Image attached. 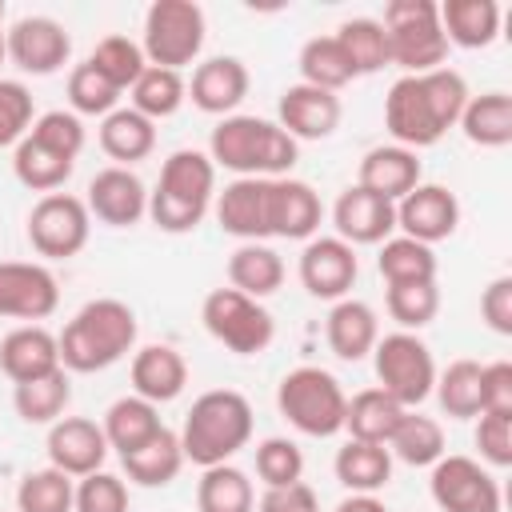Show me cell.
<instances>
[{"label":"cell","mask_w":512,"mask_h":512,"mask_svg":"<svg viewBox=\"0 0 512 512\" xmlns=\"http://www.w3.org/2000/svg\"><path fill=\"white\" fill-rule=\"evenodd\" d=\"M468 84L452 68L400 76L384 96V128L400 148H432L464 112Z\"/></svg>","instance_id":"1"},{"label":"cell","mask_w":512,"mask_h":512,"mask_svg":"<svg viewBox=\"0 0 512 512\" xmlns=\"http://www.w3.org/2000/svg\"><path fill=\"white\" fill-rule=\"evenodd\" d=\"M60 344V368L64 372H104L116 360H124L136 344V312L116 300L100 296L88 300L56 336Z\"/></svg>","instance_id":"2"},{"label":"cell","mask_w":512,"mask_h":512,"mask_svg":"<svg viewBox=\"0 0 512 512\" xmlns=\"http://www.w3.org/2000/svg\"><path fill=\"white\" fill-rule=\"evenodd\" d=\"M296 156H300L296 140L276 120H264V116H240V112H232L208 136V160L216 168L236 172V176L276 180V176H288L292 172Z\"/></svg>","instance_id":"3"},{"label":"cell","mask_w":512,"mask_h":512,"mask_svg":"<svg viewBox=\"0 0 512 512\" xmlns=\"http://www.w3.org/2000/svg\"><path fill=\"white\" fill-rule=\"evenodd\" d=\"M212 196H216V164L208 160V152L176 148L164 160L156 188L148 192V216L160 232L180 236L208 216Z\"/></svg>","instance_id":"4"},{"label":"cell","mask_w":512,"mask_h":512,"mask_svg":"<svg viewBox=\"0 0 512 512\" xmlns=\"http://www.w3.org/2000/svg\"><path fill=\"white\" fill-rule=\"evenodd\" d=\"M248 440H252V404L232 388H212L196 396L180 428L184 460L200 468L228 464Z\"/></svg>","instance_id":"5"},{"label":"cell","mask_w":512,"mask_h":512,"mask_svg":"<svg viewBox=\"0 0 512 512\" xmlns=\"http://www.w3.org/2000/svg\"><path fill=\"white\" fill-rule=\"evenodd\" d=\"M276 408L296 432L324 440V436H336L344 428L348 396L328 368L300 364V368L284 372V380L276 384Z\"/></svg>","instance_id":"6"},{"label":"cell","mask_w":512,"mask_h":512,"mask_svg":"<svg viewBox=\"0 0 512 512\" xmlns=\"http://www.w3.org/2000/svg\"><path fill=\"white\" fill-rule=\"evenodd\" d=\"M380 24L388 36V64L404 68V76L444 68L448 36L440 28L436 0H392Z\"/></svg>","instance_id":"7"},{"label":"cell","mask_w":512,"mask_h":512,"mask_svg":"<svg viewBox=\"0 0 512 512\" xmlns=\"http://www.w3.org/2000/svg\"><path fill=\"white\" fill-rule=\"evenodd\" d=\"M204 48V8L192 0H152L144 12V60L180 72Z\"/></svg>","instance_id":"8"},{"label":"cell","mask_w":512,"mask_h":512,"mask_svg":"<svg viewBox=\"0 0 512 512\" xmlns=\"http://www.w3.org/2000/svg\"><path fill=\"white\" fill-rule=\"evenodd\" d=\"M376 364V388H384L400 408H416L432 396L436 384V360L432 348L416 332H388L372 348Z\"/></svg>","instance_id":"9"},{"label":"cell","mask_w":512,"mask_h":512,"mask_svg":"<svg viewBox=\"0 0 512 512\" xmlns=\"http://www.w3.org/2000/svg\"><path fill=\"white\" fill-rule=\"evenodd\" d=\"M200 320H204L208 336L220 340V344H224L228 352H236V356H256V352H264V348L272 344V336H276L272 312H268L260 300H252V296H244V292H236V288H212V292L204 296Z\"/></svg>","instance_id":"10"},{"label":"cell","mask_w":512,"mask_h":512,"mask_svg":"<svg viewBox=\"0 0 512 512\" xmlns=\"http://www.w3.org/2000/svg\"><path fill=\"white\" fill-rule=\"evenodd\" d=\"M92 216L80 196L68 192H48L32 204L28 212V244L44 260H68L88 244Z\"/></svg>","instance_id":"11"},{"label":"cell","mask_w":512,"mask_h":512,"mask_svg":"<svg viewBox=\"0 0 512 512\" xmlns=\"http://www.w3.org/2000/svg\"><path fill=\"white\" fill-rule=\"evenodd\" d=\"M428 492L440 512H500L496 476L472 456H440L432 464Z\"/></svg>","instance_id":"12"},{"label":"cell","mask_w":512,"mask_h":512,"mask_svg":"<svg viewBox=\"0 0 512 512\" xmlns=\"http://www.w3.org/2000/svg\"><path fill=\"white\" fill-rule=\"evenodd\" d=\"M4 48H8V60L20 72H28V76H52V72H60L68 64L72 36L52 16H20L4 32Z\"/></svg>","instance_id":"13"},{"label":"cell","mask_w":512,"mask_h":512,"mask_svg":"<svg viewBox=\"0 0 512 512\" xmlns=\"http://www.w3.org/2000/svg\"><path fill=\"white\" fill-rule=\"evenodd\" d=\"M60 304V284L44 264L0 260V316L8 320H48Z\"/></svg>","instance_id":"14"},{"label":"cell","mask_w":512,"mask_h":512,"mask_svg":"<svg viewBox=\"0 0 512 512\" xmlns=\"http://www.w3.org/2000/svg\"><path fill=\"white\" fill-rule=\"evenodd\" d=\"M360 260L356 248L344 244L340 236H312L300 252V284L316 300H344L356 284Z\"/></svg>","instance_id":"15"},{"label":"cell","mask_w":512,"mask_h":512,"mask_svg":"<svg viewBox=\"0 0 512 512\" xmlns=\"http://www.w3.org/2000/svg\"><path fill=\"white\" fill-rule=\"evenodd\" d=\"M88 216H96L100 224L108 228H132L148 216V188L144 180L132 172V168H100L92 180H88Z\"/></svg>","instance_id":"16"},{"label":"cell","mask_w":512,"mask_h":512,"mask_svg":"<svg viewBox=\"0 0 512 512\" xmlns=\"http://www.w3.org/2000/svg\"><path fill=\"white\" fill-rule=\"evenodd\" d=\"M460 224V200L456 192H448L444 184H416L408 196L396 200V228L400 236H412L420 244H436L448 240Z\"/></svg>","instance_id":"17"},{"label":"cell","mask_w":512,"mask_h":512,"mask_svg":"<svg viewBox=\"0 0 512 512\" xmlns=\"http://www.w3.org/2000/svg\"><path fill=\"white\" fill-rule=\"evenodd\" d=\"M48 460L64 476L80 480V476L104 468V460H108V436L88 416H60L48 428Z\"/></svg>","instance_id":"18"},{"label":"cell","mask_w":512,"mask_h":512,"mask_svg":"<svg viewBox=\"0 0 512 512\" xmlns=\"http://www.w3.org/2000/svg\"><path fill=\"white\" fill-rule=\"evenodd\" d=\"M332 224H336V236L344 244H384L396 228V204L360 188V184H348L336 204H332Z\"/></svg>","instance_id":"19"},{"label":"cell","mask_w":512,"mask_h":512,"mask_svg":"<svg viewBox=\"0 0 512 512\" xmlns=\"http://www.w3.org/2000/svg\"><path fill=\"white\" fill-rule=\"evenodd\" d=\"M324 220V204L312 184L296 176L268 180V236L280 240H312Z\"/></svg>","instance_id":"20"},{"label":"cell","mask_w":512,"mask_h":512,"mask_svg":"<svg viewBox=\"0 0 512 512\" xmlns=\"http://www.w3.org/2000/svg\"><path fill=\"white\" fill-rule=\"evenodd\" d=\"M276 124L292 140H324L340 124V96L312 84H288L276 104Z\"/></svg>","instance_id":"21"},{"label":"cell","mask_w":512,"mask_h":512,"mask_svg":"<svg viewBox=\"0 0 512 512\" xmlns=\"http://www.w3.org/2000/svg\"><path fill=\"white\" fill-rule=\"evenodd\" d=\"M216 220L228 236L244 244L268 240V180L264 176H236L216 196Z\"/></svg>","instance_id":"22"},{"label":"cell","mask_w":512,"mask_h":512,"mask_svg":"<svg viewBox=\"0 0 512 512\" xmlns=\"http://www.w3.org/2000/svg\"><path fill=\"white\" fill-rule=\"evenodd\" d=\"M60 368V344L44 324H20L0 340V372L12 384L40 380Z\"/></svg>","instance_id":"23"},{"label":"cell","mask_w":512,"mask_h":512,"mask_svg":"<svg viewBox=\"0 0 512 512\" xmlns=\"http://www.w3.org/2000/svg\"><path fill=\"white\" fill-rule=\"evenodd\" d=\"M248 84H252V76H248L244 60H236V56H212V60L196 64L192 84H188V96L208 116H232V108L248 96Z\"/></svg>","instance_id":"24"},{"label":"cell","mask_w":512,"mask_h":512,"mask_svg":"<svg viewBox=\"0 0 512 512\" xmlns=\"http://www.w3.org/2000/svg\"><path fill=\"white\" fill-rule=\"evenodd\" d=\"M356 184L396 204L400 196H408V192L420 184V156H416L412 148H400V144L368 148L364 160H360Z\"/></svg>","instance_id":"25"},{"label":"cell","mask_w":512,"mask_h":512,"mask_svg":"<svg viewBox=\"0 0 512 512\" xmlns=\"http://www.w3.org/2000/svg\"><path fill=\"white\" fill-rule=\"evenodd\" d=\"M188 384V364L172 344H144L132 356V388L148 404H168L184 392Z\"/></svg>","instance_id":"26"},{"label":"cell","mask_w":512,"mask_h":512,"mask_svg":"<svg viewBox=\"0 0 512 512\" xmlns=\"http://www.w3.org/2000/svg\"><path fill=\"white\" fill-rule=\"evenodd\" d=\"M324 336H328V348H332L340 360H348V364L364 360V356L376 348V340H380V324H376L372 304L352 300V296L336 300L332 312H328Z\"/></svg>","instance_id":"27"},{"label":"cell","mask_w":512,"mask_h":512,"mask_svg":"<svg viewBox=\"0 0 512 512\" xmlns=\"http://www.w3.org/2000/svg\"><path fill=\"white\" fill-rule=\"evenodd\" d=\"M120 464H124L128 480H136L140 488H164V484H172V480L180 476V468H184L180 432H172V428L152 432L140 448L124 452V456H120Z\"/></svg>","instance_id":"28"},{"label":"cell","mask_w":512,"mask_h":512,"mask_svg":"<svg viewBox=\"0 0 512 512\" xmlns=\"http://www.w3.org/2000/svg\"><path fill=\"white\" fill-rule=\"evenodd\" d=\"M440 28L456 48H488L500 36V4L496 0H444Z\"/></svg>","instance_id":"29"},{"label":"cell","mask_w":512,"mask_h":512,"mask_svg":"<svg viewBox=\"0 0 512 512\" xmlns=\"http://www.w3.org/2000/svg\"><path fill=\"white\" fill-rule=\"evenodd\" d=\"M100 148L120 168H128V164L152 156V148H156V124L148 116H140L132 104L128 108H116V112H108L100 120Z\"/></svg>","instance_id":"30"},{"label":"cell","mask_w":512,"mask_h":512,"mask_svg":"<svg viewBox=\"0 0 512 512\" xmlns=\"http://www.w3.org/2000/svg\"><path fill=\"white\" fill-rule=\"evenodd\" d=\"M408 408H400L384 388H364L348 400L344 408V428H348V440H364V444H384L392 440L400 416Z\"/></svg>","instance_id":"31"},{"label":"cell","mask_w":512,"mask_h":512,"mask_svg":"<svg viewBox=\"0 0 512 512\" xmlns=\"http://www.w3.org/2000/svg\"><path fill=\"white\" fill-rule=\"evenodd\" d=\"M228 284L252 300H264L272 296L280 284H284V260L276 248L268 244H240L232 256H228Z\"/></svg>","instance_id":"32"},{"label":"cell","mask_w":512,"mask_h":512,"mask_svg":"<svg viewBox=\"0 0 512 512\" xmlns=\"http://www.w3.org/2000/svg\"><path fill=\"white\" fill-rule=\"evenodd\" d=\"M464 136L480 148H504L512 144V96L508 92H484V96H468L460 120Z\"/></svg>","instance_id":"33"},{"label":"cell","mask_w":512,"mask_h":512,"mask_svg":"<svg viewBox=\"0 0 512 512\" xmlns=\"http://www.w3.org/2000/svg\"><path fill=\"white\" fill-rule=\"evenodd\" d=\"M336 480L348 492H380L392 480V452L384 444H364V440H348L336 460Z\"/></svg>","instance_id":"34"},{"label":"cell","mask_w":512,"mask_h":512,"mask_svg":"<svg viewBox=\"0 0 512 512\" xmlns=\"http://www.w3.org/2000/svg\"><path fill=\"white\" fill-rule=\"evenodd\" d=\"M196 508L200 512H256V488L244 468L212 464L204 468L196 484Z\"/></svg>","instance_id":"35"},{"label":"cell","mask_w":512,"mask_h":512,"mask_svg":"<svg viewBox=\"0 0 512 512\" xmlns=\"http://www.w3.org/2000/svg\"><path fill=\"white\" fill-rule=\"evenodd\" d=\"M100 428H104V436H108V448H116V452L124 456V452L140 448L152 432H160L164 420H160L156 404H148V400H140V396H120L116 404H108Z\"/></svg>","instance_id":"36"},{"label":"cell","mask_w":512,"mask_h":512,"mask_svg":"<svg viewBox=\"0 0 512 512\" xmlns=\"http://www.w3.org/2000/svg\"><path fill=\"white\" fill-rule=\"evenodd\" d=\"M388 452L400 464H408V468H432L444 456V428H440V420L420 416V412L408 408L400 416L392 440H388Z\"/></svg>","instance_id":"37"},{"label":"cell","mask_w":512,"mask_h":512,"mask_svg":"<svg viewBox=\"0 0 512 512\" xmlns=\"http://www.w3.org/2000/svg\"><path fill=\"white\" fill-rule=\"evenodd\" d=\"M72 168H76V160H68V156H60V152H52V148H44L40 140H32V136H24L16 148H12V172H16V180L24 184V188H32V192H56V188H64V180L72 176Z\"/></svg>","instance_id":"38"},{"label":"cell","mask_w":512,"mask_h":512,"mask_svg":"<svg viewBox=\"0 0 512 512\" xmlns=\"http://www.w3.org/2000/svg\"><path fill=\"white\" fill-rule=\"evenodd\" d=\"M72 400V380L64 368L40 376V380H28V384H16L12 392V404H16V416L24 424H56L64 416Z\"/></svg>","instance_id":"39"},{"label":"cell","mask_w":512,"mask_h":512,"mask_svg":"<svg viewBox=\"0 0 512 512\" xmlns=\"http://www.w3.org/2000/svg\"><path fill=\"white\" fill-rule=\"evenodd\" d=\"M296 64H300V84H312V88H324V92H340L344 84L356 80V68L344 56L336 36H312L300 48Z\"/></svg>","instance_id":"40"},{"label":"cell","mask_w":512,"mask_h":512,"mask_svg":"<svg viewBox=\"0 0 512 512\" xmlns=\"http://www.w3.org/2000/svg\"><path fill=\"white\" fill-rule=\"evenodd\" d=\"M184 100H188V84H184V76L172 72V68L148 64V68L136 76V84H132V108H136L140 116H148L152 124L164 120V116H172V112H180Z\"/></svg>","instance_id":"41"},{"label":"cell","mask_w":512,"mask_h":512,"mask_svg":"<svg viewBox=\"0 0 512 512\" xmlns=\"http://www.w3.org/2000/svg\"><path fill=\"white\" fill-rule=\"evenodd\" d=\"M376 268L388 284H420V280H436V252L412 236H388L380 244Z\"/></svg>","instance_id":"42"},{"label":"cell","mask_w":512,"mask_h":512,"mask_svg":"<svg viewBox=\"0 0 512 512\" xmlns=\"http://www.w3.org/2000/svg\"><path fill=\"white\" fill-rule=\"evenodd\" d=\"M336 40L344 48V56L352 60L356 76H372L388 64V36H384V24L376 16H352L336 28Z\"/></svg>","instance_id":"43"},{"label":"cell","mask_w":512,"mask_h":512,"mask_svg":"<svg viewBox=\"0 0 512 512\" xmlns=\"http://www.w3.org/2000/svg\"><path fill=\"white\" fill-rule=\"evenodd\" d=\"M432 392H436L444 416H452V420L480 416V364L476 360H452L444 372H436Z\"/></svg>","instance_id":"44"},{"label":"cell","mask_w":512,"mask_h":512,"mask_svg":"<svg viewBox=\"0 0 512 512\" xmlns=\"http://www.w3.org/2000/svg\"><path fill=\"white\" fill-rule=\"evenodd\" d=\"M72 500H76V480L52 464L20 476V488H16L20 512H72Z\"/></svg>","instance_id":"45"},{"label":"cell","mask_w":512,"mask_h":512,"mask_svg":"<svg viewBox=\"0 0 512 512\" xmlns=\"http://www.w3.org/2000/svg\"><path fill=\"white\" fill-rule=\"evenodd\" d=\"M384 304H388V316L400 324V332H420L440 312V288H436V280L388 284V300Z\"/></svg>","instance_id":"46"},{"label":"cell","mask_w":512,"mask_h":512,"mask_svg":"<svg viewBox=\"0 0 512 512\" xmlns=\"http://www.w3.org/2000/svg\"><path fill=\"white\" fill-rule=\"evenodd\" d=\"M88 64H92L100 76H108L120 92H124V88H132V84H136V76L148 68V60H144L140 44H136V40H128V36H104V40L92 48Z\"/></svg>","instance_id":"47"},{"label":"cell","mask_w":512,"mask_h":512,"mask_svg":"<svg viewBox=\"0 0 512 512\" xmlns=\"http://www.w3.org/2000/svg\"><path fill=\"white\" fill-rule=\"evenodd\" d=\"M116 100H120V88L108 76H100L88 60L68 72V104L76 116H108L116 112Z\"/></svg>","instance_id":"48"},{"label":"cell","mask_w":512,"mask_h":512,"mask_svg":"<svg viewBox=\"0 0 512 512\" xmlns=\"http://www.w3.org/2000/svg\"><path fill=\"white\" fill-rule=\"evenodd\" d=\"M256 476L264 480V488L296 484L304 476V452L296 448V440H288V436L260 440L256 444Z\"/></svg>","instance_id":"49"},{"label":"cell","mask_w":512,"mask_h":512,"mask_svg":"<svg viewBox=\"0 0 512 512\" xmlns=\"http://www.w3.org/2000/svg\"><path fill=\"white\" fill-rule=\"evenodd\" d=\"M28 136H32V140H40L44 148H52V152L68 156V160H76V156H80V148H84V124H80V116H76V112H64V108H52V112L36 116V120H32V128H28Z\"/></svg>","instance_id":"50"},{"label":"cell","mask_w":512,"mask_h":512,"mask_svg":"<svg viewBox=\"0 0 512 512\" xmlns=\"http://www.w3.org/2000/svg\"><path fill=\"white\" fill-rule=\"evenodd\" d=\"M72 512H128V488L116 472H88L76 480Z\"/></svg>","instance_id":"51"},{"label":"cell","mask_w":512,"mask_h":512,"mask_svg":"<svg viewBox=\"0 0 512 512\" xmlns=\"http://www.w3.org/2000/svg\"><path fill=\"white\" fill-rule=\"evenodd\" d=\"M32 92L20 80H0V148H16L32 128Z\"/></svg>","instance_id":"52"},{"label":"cell","mask_w":512,"mask_h":512,"mask_svg":"<svg viewBox=\"0 0 512 512\" xmlns=\"http://www.w3.org/2000/svg\"><path fill=\"white\" fill-rule=\"evenodd\" d=\"M476 448H480V460H484V464H492V468H508V464H512V416L480 412V424H476Z\"/></svg>","instance_id":"53"},{"label":"cell","mask_w":512,"mask_h":512,"mask_svg":"<svg viewBox=\"0 0 512 512\" xmlns=\"http://www.w3.org/2000/svg\"><path fill=\"white\" fill-rule=\"evenodd\" d=\"M480 412L512 416V364L508 360L480 364Z\"/></svg>","instance_id":"54"},{"label":"cell","mask_w":512,"mask_h":512,"mask_svg":"<svg viewBox=\"0 0 512 512\" xmlns=\"http://www.w3.org/2000/svg\"><path fill=\"white\" fill-rule=\"evenodd\" d=\"M480 316L492 332L512 336V276H496L484 292H480Z\"/></svg>","instance_id":"55"},{"label":"cell","mask_w":512,"mask_h":512,"mask_svg":"<svg viewBox=\"0 0 512 512\" xmlns=\"http://www.w3.org/2000/svg\"><path fill=\"white\" fill-rule=\"evenodd\" d=\"M256 512H320V500L312 492V484L296 480V484H280V488H264Z\"/></svg>","instance_id":"56"},{"label":"cell","mask_w":512,"mask_h":512,"mask_svg":"<svg viewBox=\"0 0 512 512\" xmlns=\"http://www.w3.org/2000/svg\"><path fill=\"white\" fill-rule=\"evenodd\" d=\"M336 512H388V504L376 492H352L336 504Z\"/></svg>","instance_id":"57"},{"label":"cell","mask_w":512,"mask_h":512,"mask_svg":"<svg viewBox=\"0 0 512 512\" xmlns=\"http://www.w3.org/2000/svg\"><path fill=\"white\" fill-rule=\"evenodd\" d=\"M4 56H8V48H4V0H0V64H4Z\"/></svg>","instance_id":"58"}]
</instances>
